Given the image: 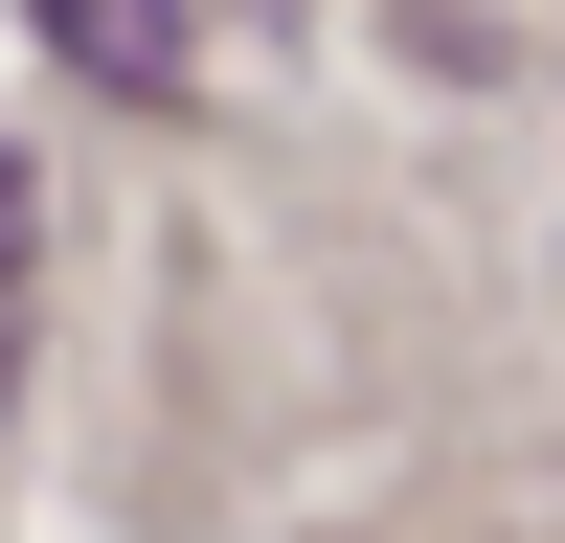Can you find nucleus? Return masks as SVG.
<instances>
[{
  "mask_svg": "<svg viewBox=\"0 0 565 543\" xmlns=\"http://www.w3.org/2000/svg\"><path fill=\"white\" fill-rule=\"evenodd\" d=\"M0 249H23V181H0Z\"/></svg>",
  "mask_w": 565,
  "mask_h": 543,
  "instance_id": "f03ea898",
  "label": "nucleus"
},
{
  "mask_svg": "<svg viewBox=\"0 0 565 543\" xmlns=\"http://www.w3.org/2000/svg\"><path fill=\"white\" fill-rule=\"evenodd\" d=\"M45 45H68L90 91H181V23H159V0H45Z\"/></svg>",
  "mask_w": 565,
  "mask_h": 543,
  "instance_id": "f257e3e1",
  "label": "nucleus"
}]
</instances>
